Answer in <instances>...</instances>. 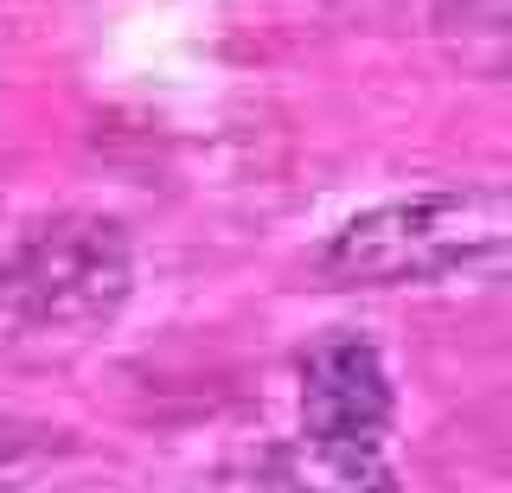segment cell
Returning a JSON list of instances; mask_svg holds the SVG:
<instances>
[{"label":"cell","instance_id":"cell-1","mask_svg":"<svg viewBox=\"0 0 512 493\" xmlns=\"http://www.w3.org/2000/svg\"><path fill=\"white\" fill-rule=\"evenodd\" d=\"M512 244V205L493 186L468 193H416L359 212L320 250V276L333 289H404L455 269H487Z\"/></svg>","mask_w":512,"mask_h":493},{"label":"cell","instance_id":"cell-2","mask_svg":"<svg viewBox=\"0 0 512 493\" xmlns=\"http://www.w3.org/2000/svg\"><path fill=\"white\" fill-rule=\"evenodd\" d=\"M135 289L128 231L103 212H58L0 257V327L77 340L122 314Z\"/></svg>","mask_w":512,"mask_h":493},{"label":"cell","instance_id":"cell-3","mask_svg":"<svg viewBox=\"0 0 512 493\" xmlns=\"http://www.w3.org/2000/svg\"><path fill=\"white\" fill-rule=\"evenodd\" d=\"M301 385V423L320 436H372L391 423V372L378 346L359 333H320L295 359Z\"/></svg>","mask_w":512,"mask_h":493},{"label":"cell","instance_id":"cell-4","mask_svg":"<svg viewBox=\"0 0 512 493\" xmlns=\"http://www.w3.org/2000/svg\"><path fill=\"white\" fill-rule=\"evenodd\" d=\"M263 493H397V474L372 436L308 429L263 461Z\"/></svg>","mask_w":512,"mask_h":493},{"label":"cell","instance_id":"cell-5","mask_svg":"<svg viewBox=\"0 0 512 493\" xmlns=\"http://www.w3.org/2000/svg\"><path fill=\"white\" fill-rule=\"evenodd\" d=\"M64 449V429L45 423H0V493H20L32 487Z\"/></svg>","mask_w":512,"mask_h":493}]
</instances>
